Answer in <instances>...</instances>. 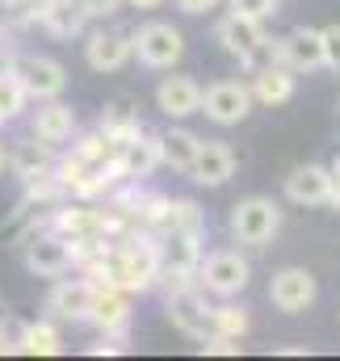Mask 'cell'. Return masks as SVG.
<instances>
[{
    "instance_id": "1",
    "label": "cell",
    "mask_w": 340,
    "mask_h": 361,
    "mask_svg": "<svg viewBox=\"0 0 340 361\" xmlns=\"http://www.w3.org/2000/svg\"><path fill=\"white\" fill-rule=\"evenodd\" d=\"M231 235L248 248H265L277 231H281V206L273 197H244L231 206V219H227Z\"/></svg>"
},
{
    "instance_id": "2",
    "label": "cell",
    "mask_w": 340,
    "mask_h": 361,
    "mask_svg": "<svg viewBox=\"0 0 340 361\" xmlns=\"http://www.w3.org/2000/svg\"><path fill=\"white\" fill-rule=\"evenodd\" d=\"M248 281H253V265L236 248H219L198 261V286L214 298H236Z\"/></svg>"
},
{
    "instance_id": "3",
    "label": "cell",
    "mask_w": 340,
    "mask_h": 361,
    "mask_svg": "<svg viewBox=\"0 0 340 361\" xmlns=\"http://www.w3.org/2000/svg\"><path fill=\"white\" fill-rule=\"evenodd\" d=\"M130 38H135V59L143 68H156V72L176 68L185 55V34L169 21H147V25L130 30Z\"/></svg>"
},
{
    "instance_id": "4",
    "label": "cell",
    "mask_w": 340,
    "mask_h": 361,
    "mask_svg": "<svg viewBox=\"0 0 340 361\" xmlns=\"http://www.w3.org/2000/svg\"><path fill=\"white\" fill-rule=\"evenodd\" d=\"M253 85H244V80H214L210 89H202V114L214 126H240L253 114Z\"/></svg>"
},
{
    "instance_id": "5",
    "label": "cell",
    "mask_w": 340,
    "mask_h": 361,
    "mask_svg": "<svg viewBox=\"0 0 340 361\" xmlns=\"http://www.w3.org/2000/svg\"><path fill=\"white\" fill-rule=\"evenodd\" d=\"M25 269L34 277H63V273L76 269V252H72V240H63L55 227L38 231L25 240Z\"/></svg>"
},
{
    "instance_id": "6",
    "label": "cell",
    "mask_w": 340,
    "mask_h": 361,
    "mask_svg": "<svg viewBox=\"0 0 340 361\" xmlns=\"http://www.w3.org/2000/svg\"><path fill=\"white\" fill-rule=\"evenodd\" d=\"M8 72L21 80V89L30 92L34 101H51V97H59V92L68 89V72L51 55H13Z\"/></svg>"
},
{
    "instance_id": "7",
    "label": "cell",
    "mask_w": 340,
    "mask_h": 361,
    "mask_svg": "<svg viewBox=\"0 0 340 361\" xmlns=\"http://www.w3.org/2000/svg\"><path fill=\"white\" fill-rule=\"evenodd\" d=\"M130 55H135L130 30H118V25H105V21L88 34L85 42V63L92 72H122L130 63Z\"/></svg>"
},
{
    "instance_id": "8",
    "label": "cell",
    "mask_w": 340,
    "mask_h": 361,
    "mask_svg": "<svg viewBox=\"0 0 340 361\" xmlns=\"http://www.w3.org/2000/svg\"><path fill=\"white\" fill-rule=\"evenodd\" d=\"M92 298H97V281L92 277H55L51 294H47V311L51 319H63V324H80L92 315Z\"/></svg>"
},
{
    "instance_id": "9",
    "label": "cell",
    "mask_w": 340,
    "mask_h": 361,
    "mask_svg": "<svg viewBox=\"0 0 340 361\" xmlns=\"http://www.w3.org/2000/svg\"><path fill=\"white\" fill-rule=\"evenodd\" d=\"M315 298H320V281H315V273L311 269L290 265V269H277L273 273V281H269V302H273L277 311H286V315L307 311Z\"/></svg>"
},
{
    "instance_id": "10",
    "label": "cell",
    "mask_w": 340,
    "mask_h": 361,
    "mask_svg": "<svg viewBox=\"0 0 340 361\" xmlns=\"http://www.w3.org/2000/svg\"><path fill=\"white\" fill-rule=\"evenodd\" d=\"M164 307H169V319L185 332V336L206 341V336L214 332V324H210V302H206V290H202V286L181 290V294L164 298Z\"/></svg>"
},
{
    "instance_id": "11",
    "label": "cell",
    "mask_w": 340,
    "mask_h": 361,
    "mask_svg": "<svg viewBox=\"0 0 340 361\" xmlns=\"http://www.w3.org/2000/svg\"><path fill=\"white\" fill-rule=\"evenodd\" d=\"M30 135H38V139H42V143H51V147L68 143V139L76 135V109H72V105H63L59 97L38 101V109L30 114Z\"/></svg>"
},
{
    "instance_id": "12",
    "label": "cell",
    "mask_w": 340,
    "mask_h": 361,
    "mask_svg": "<svg viewBox=\"0 0 340 361\" xmlns=\"http://www.w3.org/2000/svg\"><path fill=\"white\" fill-rule=\"evenodd\" d=\"M189 177L198 180V185H206V189L227 185V180L236 177V152H231L223 139H202V147H198V160H193Z\"/></svg>"
},
{
    "instance_id": "13",
    "label": "cell",
    "mask_w": 340,
    "mask_h": 361,
    "mask_svg": "<svg viewBox=\"0 0 340 361\" xmlns=\"http://www.w3.org/2000/svg\"><path fill=\"white\" fill-rule=\"evenodd\" d=\"M286 197L294 206H324V202H332V169L328 164H298L286 177Z\"/></svg>"
},
{
    "instance_id": "14",
    "label": "cell",
    "mask_w": 340,
    "mask_h": 361,
    "mask_svg": "<svg viewBox=\"0 0 340 361\" xmlns=\"http://www.w3.org/2000/svg\"><path fill=\"white\" fill-rule=\"evenodd\" d=\"M281 63L294 68V72H315V68H324V30L294 25V30L281 38Z\"/></svg>"
},
{
    "instance_id": "15",
    "label": "cell",
    "mask_w": 340,
    "mask_h": 361,
    "mask_svg": "<svg viewBox=\"0 0 340 361\" xmlns=\"http://www.w3.org/2000/svg\"><path fill=\"white\" fill-rule=\"evenodd\" d=\"M214 38H219V47H223L227 55L244 59V55H253L269 34H265V21H256V17H240V13H227V17L214 25Z\"/></svg>"
},
{
    "instance_id": "16",
    "label": "cell",
    "mask_w": 340,
    "mask_h": 361,
    "mask_svg": "<svg viewBox=\"0 0 340 361\" xmlns=\"http://www.w3.org/2000/svg\"><path fill=\"white\" fill-rule=\"evenodd\" d=\"M156 105L169 114L172 122H181L189 114H202V85L193 76H164L156 85Z\"/></svg>"
},
{
    "instance_id": "17",
    "label": "cell",
    "mask_w": 340,
    "mask_h": 361,
    "mask_svg": "<svg viewBox=\"0 0 340 361\" xmlns=\"http://www.w3.org/2000/svg\"><path fill=\"white\" fill-rule=\"evenodd\" d=\"M156 164H160V135H156V130H139L135 139H126V143L118 147L122 180H143Z\"/></svg>"
},
{
    "instance_id": "18",
    "label": "cell",
    "mask_w": 340,
    "mask_h": 361,
    "mask_svg": "<svg viewBox=\"0 0 340 361\" xmlns=\"http://www.w3.org/2000/svg\"><path fill=\"white\" fill-rule=\"evenodd\" d=\"M126 319H130V290H122V286H101V281H97V298H92L88 324H92L97 332H114V328H126Z\"/></svg>"
},
{
    "instance_id": "19",
    "label": "cell",
    "mask_w": 340,
    "mask_h": 361,
    "mask_svg": "<svg viewBox=\"0 0 340 361\" xmlns=\"http://www.w3.org/2000/svg\"><path fill=\"white\" fill-rule=\"evenodd\" d=\"M97 126H101L118 147H122L126 139H135L139 130H147L143 118H139V101H135V97H114V101L101 109V122H97Z\"/></svg>"
},
{
    "instance_id": "20",
    "label": "cell",
    "mask_w": 340,
    "mask_h": 361,
    "mask_svg": "<svg viewBox=\"0 0 340 361\" xmlns=\"http://www.w3.org/2000/svg\"><path fill=\"white\" fill-rule=\"evenodd\" d=\"M88 21H92V17L85 13L80 0H51L38 25H42L51 38H76V34H85Z\"/></svg>"
},
{
    "instance_id": "21",
    "label": "cell",
    "mask_w": 340,
    "mask_h": 361,
    "mask_svg": "<svg viewBox=\"0 0 340 361\" xmlns=\"http://www.w3.org/2000/svg\"><path fill=\"white\" fill-rule=\"evenodd\" d=\"M198 147H202V139H198L193 130L172 126V130L160 135V164L172 169V173H189V169H193V160H198Z\"/></svg>"
},
{
    "instance_id": "22",
    "label": "cell",
    "mask_w": 340,
    "mask_h": 361,
    "mask_svg": "<svg viewBox=\"0 0 340 361\" xmlns=\"http://www.w3.org/2000/svg\"><path fill=\"white\" fill-rule=\"evenodd\" d=\"M253 97L260 105H286L290 97H294V68H286V63H273V68H265V72H253Z\"/></svg>"
},
{
    "instance_id": "23",
    "label": "cell",
    "mask_w": 340,
    "mask_h": 361,
    "mask_svg": "<svg viewBox=\"0 0 340 361\" xmlns=\"http://www.w3.org/2000/svg\"><path fill=\"white\" fill-rule=\"evenodd\" d=\"M8 169H13L17 177L42 173V169H55V147H51V143H42L38 135H30L25 143H17V147L8 152Z\"/></svg>"
},
{
    "instance_id": "24",
    "label": "cell",
    "mask_w": 340,
    "mask_h": 361,
    "mask_svg": "<svg viewBox=\"0 0 340 361\" xmlns=\"http://www.w3.org/2000/svg\"><path fill=\"white\" fill-rule=\"evenodd\" d=\"M169 231H181V235H198V240H206V214H202V206H198V202H189V197H172L160 235H169Z\"/></svg>"
},
{
    "instance_id": "25",
    "label": "cell",
    "mask_w": 340,
    "mask_h": 361,
    "mask_svg": "<svg viewBox=\"0 0 340 361\" xmlns=\"http://www.w3.org/2000/svg\"><path fill=\"white\" fill-rule=\"evenodd\" d=\"M160 240V261L172 265V269H198L202 261V240L198 235H181V231H169V235H156Z\"/></svg>"
},
{
    "instance_id": "26",
    "label": "cell",
    "mask_w": 340,
    "mask_h": 361,
    "mask_svg": "<svg viewBox=\"0 0 340 361\" xmlns=\"http://www.w3.org/2000/svg\"><path fill=\"white\" fill-rule=\"evenodd\" d=\"M21 353H30V357H55V353H63V336H59V328H55L51 319H34V324H25Z\"/></svg>"
},
{
    "instance_id": "27",
    "label": "cell",
    "mask_w": 340,
    "mask_h": 361,
    "mask_svg": "<svg viewBox=\"0 0 340 361\" xmlns=\"http://www.w3.org/2000/svg\"><path fill=\"white\" fill-rule=\"evenodd\" d=\"M30 105V92L21 89V80L13 72H0V126L4 122H17Z\"/></svg>"
},
{
    "instance_id": "28",
    "label": "cell",
    "mask_w": 340,
    "mask_h": 361,
    "mask_svg": "<svg viewBox=\"0 0 340 361\" xmlns=\"http://www.w3.org/2000/svg\"><path fill=\"white\" fill-rule=\"evenodd\" d=\"M210 324H214V332L240 341V336L248 332V311L236 307V302H214V307H210Z\"/></svg>"
},
{
    "instance_id": "29",
    "label": "cell",
    "mask_w": 340,
    "mask_h": 361,
    "mask_svg": "<svg viewBox=\"0 0 340 361\" xmlns=\"http://www.w3.org/2000/svg\"><path fill=\"white\" fill-rule=\"evenodd\" d=\"M240 63H244L248 76H253V72H265V68H273V63H281V38H265L253 55H244Z\"/></svg>"
},
{
    "instance_id": "30",
    "label": "cell",
    "mask_w": 340,
    "mask_h": 361,
    "mask_svg": "<svg viewBox=\"0 0 340 361\" xmlns=\"http://www.w3.org/2000/svg\"><path fill=\"white\" fill-rule=\"evenodd\" d=\"M126 349H130L126 328H114V332H101L97 345H88V357H118V353H126Z\"/></svg>"
},
{
    "instance_id": "31",
    "label": "cell",
    "mask_w": 340,
    "mask_h": 361,
    "mask_svg": "<svg viewBox=\"0 0 340 361\" xmlns=\"http://www.w3.org/2000/svg\"><path fill=\"white\" fill-rule=\"evenodd\" d=\"M21 336H25V319L0 315V357L4 353H21Z\"/></svg>"
},
{
    "instance_id": "32",
    "label": "cell",
    "mask_w": 340,
    "mask_h": 361,
    "mask_svg": "<svg viewBox=\"0 0 340 361\" xmlns=\"http://www.w3.org/2000/svg\"><path fill=\"white\" fill-rule=\"evenodd\" d=\"M202 345V353H210V357H240V341L236 336H223V332H210L206 341H198Z\"/></svg>"
},
{
    "instance_id": "33",
    "label": "cell",
    "mask_w": 340,
    "mask_h": 361,
    "mask_svg": "<svg viewBox=\"0 0 340 361\" xmlns=\"http://www.w3.org/2000/svg\"><path fill=\"white\" fill-rule=\"evenodd\" d=\"M227 4H231V13L256 17V21H269V17L277 13V0H227Z\"/></svg>"
},
{
    "instance_id": "34",
    "label": "cell",
    "mask_w": 340,
    "mask_h": 361,
    "mask_svg": "<svg viewBox=\"0 0 340 361\" xmlns=\"http://www.w3.org/2000/svg\"><path fill=\"white\" fill-rule=\"evenodd\" d=\"M324 68L340 72V25H324Z\"/></svg>"
},
{
    "instance_id": "35",
    "label": "cell",
    "mask_w": 340,
    "mask_h": 361,
    "mask_svg": "<svg viewBox=\"0 0 340 361\" xmlns=\"http://www.w3.org/2000/svg\"><path fill=\"white\" fill-rule=\"evenodd\" d=\"M85 4V13L92 21H105V17H118L122 8H126V0H80Z\"/></svg>"
},
{
    "instance_id": "36",
    "label": "cell",
    "mask_w": 340,
    "mask_h": 361,
    "mask_svg": "<svg viewBox=\"0 0 340 361\" xmlns=\"http://www.w3.org/2000/svg\"><path fill=\"white\" fill-rule=\"evenodd\" d=\"M214 4H219V0H176V8L189 13V17H193V13H210Z\"/></svg>"
},
{
    "instance_id": "37",
    "label": "cell",
    "mask_w": 340,
    "mask_h": 361,
    "mask_svg": "<svg viewBox=\"0 0 340 361\" xmlns=\"http://www.w3.org/2000/svg\"><path fill=\"white\" fill-rule=\"evenodd\" d=\"M328 169H332V202L340 206V156L332 160V164H328Z\"/></svg>"
},
{
    "instance_id": "38",
    "label": "cell",
    "mask_w": 340,
    "mask_h": 361,
    "mask_svg": "<svg viewBox=\"0 0 340 361\" xmlns=\"http://www.w3.org/2000/svg\"><path fill=\"white\" fill-rule=\"evenodd\" d=\"M126 4H130V8H160L164 0H126Z\"/></svg>"
},
{
    "instance_id": "39",
    "label": "cell",
    "mask_w": 340,
    "mask_h": 361,
    "mask_svg": "<svg viewBox=\"0 0 340 361\" xmlns=\"http://www.w3.org/2000/svg\"><path fill=\"white\" fill-rule=\"evenodd\" d=\"M4 164H8V152H4V143H0V173H4Z\"/></svg>"
}]
</instances>
